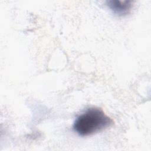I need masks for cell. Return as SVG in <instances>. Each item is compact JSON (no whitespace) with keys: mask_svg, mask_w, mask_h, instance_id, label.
I'll list each match as a JSON object with an SVG mask.
<instances>
[{"mask_svg":"<svg viewBox=\"0 0 151 151\" xmlns=\"http://www.w3.org/2000/svg\"><path fill=\"white\" fill-rule=\"evenodd\" d=\"M113 124V120L102 109L91 107L77 117L73 124V129L80 136H88L98 133Z\"/></svg>","mask_w":151,"mask_h":151,"instance_id":"6da1fadb","label":"cell"},{"mask_svg":"<svg viewBox=\"0 0 151 151\" xmlns=\"http://www.w3.org/2000/svg\"><path fill=\"white\" fill-rule=\"evenodd\" d=\"M107 4L113 13L119 16L129 14L133 6L132 1H109Z\"/></svg>","mask_w":151,"mask_h":151,"instance_id":"7a4b0ae2","label":"cell"}]
</instances>
